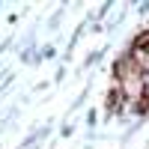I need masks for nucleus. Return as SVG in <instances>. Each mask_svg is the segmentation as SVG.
Returning a JSON list of instances; mask_svg holds the SVG:
<instances>
[{"instance_id": "nucleus-1", "label": "nucleus", "mask_w": 149, "mask_h": 149, "mask_svg": "<svg viewBox=\"0 0 149 149\" xmlns=\"http://www.w3.org/2000/svg\"><path fill=\"white\" fill-rule=\"evenodd\" d=\"M134 63H140L143 69H149V51H143V48H137V51H134Z\"/></svg>"}]
</instances>
